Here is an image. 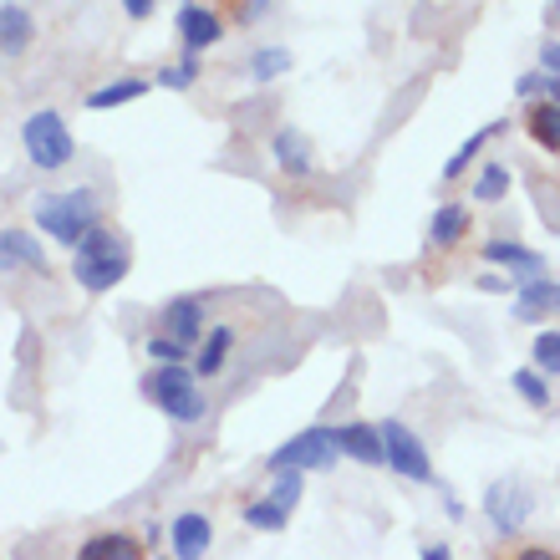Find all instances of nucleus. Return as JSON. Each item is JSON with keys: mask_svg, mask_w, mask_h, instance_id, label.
Masks as SVG:
<instances>
[{"mask_svg": "<svg viewBox=\"0 0 560 560\" xmlns=\"http://www.w3.org/2000/svg\"><path fill=\"white\" fill-rule=\"evenodd\" d=\"M128 270H133V240L122 235L118 224L103 220L97 230H88V235L77 240V250H72V280L88 295L118 291L122 280H128Z\"/></svg>", "mask_w": 560, "mask_h": 560, "instance_id": "nucleus-1", "label": "nucleus"}, {"mask_svg": "<svg viewBox=\"0 0 560 560\" xmlns=\"http://www.w3.org/2000/svg\"><path fill=\"white\" fill-rule=\"evenodd\" d=\"M31 224L36 235L57 240L67 250H77V240L103 224V194L97 184H77V189H51L31 199Z\"/></svg>", "mask_w": 560, "mask_h": 560, "instance_id": "nucleus-2", "label": "nucleus"}, {"mask_svg": "<svg viewBox=\"0 0 560 560\" xmlns=\"http://www.w3.org/2000/svg\"><path fill=\"white\" fill-rule=\"evenodd\" d=\"M143 398L159 408L163 418L174 428H199L209 418V398H205V383L194 377L189 362H168V368H148L143 372Z\"/></svg>", "mask_w": 560, "mask_h": 560, "instance_id": "nucleus-3", "label": "nucleus"}, {"mask_svg": "<svg viewBox=\"0 0 560 560\" xmlns=\"http://www.w3.org/2000/svg\"><path fill=\"white\" fill-rule=\"evenodd\" d=\"M21 148H26V159L36 174H61V168L77 159V138L57 107H36V113L21 122Z\"/></svg>", "mask_w": 560, "mask_h": 560, "instance_id": "nucleus-4", "label": "nucleus"}, {"mask_svg": "<svg viewBox=\"0 0 560 560\" xmlns=\"http://www.w3.org/2000/svg\"><path fill=\"white\" fill-rule=\"evenodd\" d=\"M341 464V448H337V428H301V433H291V439L280 443V448H270L266 454V474L276 469H295V474H331Z\"/></svg>", "mask_w": 560, "mask_h": 560, "instance_id": "nucleus-5", "label": "nucleus"}, {"mask_svg": "<svg viewBox=\"0 0 560 560\" xmlns=\"http://www.w3.org/2000/svg\"><path fill=\"white\" fill-rule=\"evenodd\" d=\"M377 428H383L387 469L398 474L402 485H433V479H439V474H433V454H428V443L418 439L402 418H383Z\"/></svg>", "mask_w": 560, "mask_h": 560, "instance_id": "nucleus-6", "label": "nucleus"}, {"mask_svg": "<svg viewBox=\"0 0 560 560\" xmlns=\"http://www.w3.org/2000/svg\"><path fill=\"white\" fill-rule=\"evenodd\" d=\"M270 163H276L280 178H291V184H306L316 174V138L306 128H295V122H280L276 133H270Z\"/></svg>", "mask_w": 560, "mask_h": 560, "instance_id": "nucleus-7", "label": "nucleus"}, {"mask_svg": "<svg viewBox=\"0 0 560 560\" xmlns=\"http://www.w3.org/2000/svg\"><path fill=\"white\" fill-rule=\"evenodd\" d=\"M535 510V494L530 485H520V479H494V485L485 489V515L489 525H494V535H515L525 520H530Z\"/></svg>", "mask_w": 560, "mask_h": 560, "instance_id": "nucleus-8", "label": "nucleus"}, {"mask_svg": "<svg viewBox=\"0 0 560 560\" xmlns=\"http://www.w3.org/2000/svg\"><path fill=\"white\" fill-rule=\"evenodd\" d=\"M174 31H178V46L184 51H214V46L224 42V31H230V21H224L214 5H199V0H184L174 15Z\"/></svg>", "mask_w": 560, "mask_h": 560, "instance_id": "nucleus-9", "label": "nucleus"}, {"mask_svg": "<svg viewBox=\"0 0 560 560\" xmlns=\"http://www.w3.org/2000/svg\"><path fill=\"white\" fill-rule=\"evenodd\" d=\"M159 331H168L174 341H184V347H199L209 331V301L205 295H174V301H163L159 306Z\"/></svg>", "mask_w": 560, "mask_h": 560, "instance_id": "nucleus-10", "label": "nucleus"}, {"mask_svg": "<svg viewBox=\"0 0 560 560\" xmlns=\"http://www.w3.org/2000/svg\"><path fill=\"white\" fill-rule=\"evenodd\" d=\"M428 250L433 255H454L464 240H474V209L469 205H458V199H443L433 214H428Z\"/></svg>", "mask_w": 560, "mask_h": 560, "instance_id": "nucleus-11", "label": "nucleus"}, {"mask_svg": "<svg viewBox=\"0 0 560 560\" xmlns=\"http://www.w3.org/2000/svg\"><path fill=\"white\" fill-rule=\"evenodd\" d=\"M510 316H515L520 326H535V322H556L560 316V280L550 276H530L515 285V306H510Z\"/></svg>", "mask_w": 560, "mask_h": 560, "instance_id": "nucleus-12", "label": "nucleus"}, {"mask_svg": "<svg viewBox=\"0 0 560 560\" xmlns=\"http://www.w3.org/2000/svg\"><path fill=\"white\" fill-rule=\"evenodd\" d=\"M485 266L489 270H515V285L520 280H530V276H546V255L540 250H530L525 240H510V235H494V240H485Z\"/></svg>", "mask_w": 560, "mask_h": 560, "instance_id": "nucleus-13", "label": "nucleus"}, {"mask_svg": "<svg viewBox=\"0 0 560 560\" xmlns=\"http://www.w3.org/2000/svg\"><path fill=\"white\" fill-rule=\"evenodd\" d=\"M168 546H174V560H205L214 550V520L205 510L174 515L168 520Z\"/></svg>", "mask_w": 560, "mask_h": 560, "instance_id": "nucleus-14", "label": "nucleus"}, {"mask_svg": "<svg viewBox=\"0 0 560 560\" xmlns=\"http://www.w3.org/2000/svg\"><path fill=\"white\" fill-rule=\"evenodd\" d=\"M337 448H341V458H352V464H362V469H387V454H383V428L368 423V418L337 423Z\"/></svg>", "mask_w": 560, "mask_h": 560, "instance_id": "nucleus-15", "label": "nucleus"}, {"mask_svg": "<svg viewBox=\"0 0 560 560\" xmlns=\"http://www.w3.org/2000/svg\"><path fill=\"white\" fill-rule=\"evenodd\" d=\"M230 352H235V326L230 322H209V331H205V341L194 347V377L199 383H209V377H220L224 368H230Z\"/></svg>", "mask_w": 560, "mask_h": 560, "instance_id": "nucleus-16", "label": "nucleus"}, {"mask_svg": "<svg viewBox=\"0 0 560 560\" xmlns=\"http://www.w3.org/2000/svg\"><path fill=\"white\" fill-rule=\"evenodd\" d=\"M31 46H36V15L21 0H5L0 5V61H21Z\"/></svg>", "mask_w": 560, "mask_h": 560, "instance_id": "nucleus-17", "label": "nucleus"}, {"mask_svg": "<svg viewBox=\"0 0 560 560\" xmlns=\"http://www.w3.org/2000/svg\"><path fill=\"white\" fill-rule=\"evenodd\" d=\"M0 260L5 270H31V276H51V260H46V245L31 230H0Z\"/></svg>", "mask_w": 560, "mask_h": 560, "instance_id": "nucleus-18", "label": "nucleus"}, {"mask_svg": "<svg viewBox=\"0 0 560 560\" xmlns=\"http://www.w3.org/2000/svg\"><path fill=\"white\" fill-rule=\"evenodd\" d=\"M77 560H148V546L133 530H97L77 546Z\"/></svg>", "mask_w": 560, "mask_h": 560, "instance_id": "nucleus-19", "label": "nucleus"}, {"mask_svg": "<svg viewBox=\"0 0 560 560\" xmlns=\"http://www.w3.org/2000/svg\"><path fill=\"white\" fill-rule=\"evenodd\" d=\"M525 138H530L535 148H546V153H560V103H550V97H535V103H525Z\"/></svg>", "mask_w": 560, "mask_h": 560, "instance_id": "nucleus-20", "label": "nucleus"}, {"mask_svg": "<svg viewBox=\"0 0 560 560\" xmlns=\"http://www.w3.org/2000/svg\"><path fill=\"white\" fill-rule=\"evenodd\" d=\"M148 92H153V77H113V82L88 92V107L92 113H113V107H128L138 97H148Z\"/></svg>", "mask_w": 560, "mask_h": 560, "instance_id": "nucleus-21", "label": "nucleus"}, {"mask_svg": "<svg viewBox=\"0 0 560 560\" xmlns=\"http://www.w3.org/2000/svg\"><path fill=\"white\" fill-rule=\"evenodd\" d=\"M504 128H510V122L500 118V122H489V128H479V133H469V138H464V143L454 148V159L443 163V184H454V178H464V174H469L474 163H479V153H485V148H489V138H500Z\"/></svg>", "mask_w": 560, "mask_h": 560, "instance_id": "nucleus-22", "label": "nucleus"}, {"mask_svg": "<svg viewBox=\"0 0 560 560\" xmlns=\"http://www.w3.org/2000/svg\"><path fill=\"white\" fill-rule=\"evenodd\" d=\"M510 184H515L510 168H504L500 159H485V168H479L469 184V199L474 205H504V199H510Z\"/></svg>", "mask_w": 560, "mask_h": 560, "instance_id": "nucleus-23", "label": "nucleus"}, {"mask_svg": "<svg viewBox=\"0 0 560 560\" xmlns=\"http://www.w3.org/2000/svg\"><path fill=\"white\" fill-rule=\"evenodd\" d=\"M295 67V57H291V46H280V42H270V46H260L250 57V82L255 88H270V82H280V77Z\"/></svg>", "mask_w": 560, "mask_h": 560, "instance_id": "nucleus-24", "label": "nucleus"}, {"mask_svg": "<svg viewBox=\"0 0 560 560\" xmlns=\"http://www.w3.org/2000/svg\"><path fill=\"white\" fill-rule=\"evenodd\" d=\"M510 387H515V398L525 402V408H535V413H546L550 408V377L535 368H515L510 372Z\"/></svg>", "mask_w": 560, "mask_h": 560, "instance_id": "nucleus-25", "label": "nucleus"}, {"mask_svg": "<svg viewBox=\"0 0 560 560\" xmlns=\"http://www.w3.org/2000/svg\"><path fill=\"white\" fill-rule=\"evenodd\" d=\"M199 77H205V57H199V51H184L178 61L159 67V77H153V82H159V88H168V92H189Z\"/></svg>", "mask_w": 560, "mask_h": 560, "instance_id": "nucleus-26", "label": "nucleus"}, {"mask_svg": "<svg viewBox=\"0 0 560 560\" xmlns=\"http://www.w3.org/2000/svg\"><path fill=\"white\" fill-rule=\"evenodd\" d=\"M285 520H291V510H280L276 500H250L245 510H240V525H250V530H260V535H276V530H285Z\"/></svg>", "mask_w": 560, "mask_h": 560, "instance_id": "nucleus-27", "label": "nucleus"}, {"mask_svg": "<svg viewBox=\"0 0 560 560\" xmlns=\"http://www.w3.org/2000/svg\"><path fill=\"white\" fill-rule=\"evenodd\" d=\"M143 357L153 362V368H168V362H194V347H184V341H174L168 331H148L143 337Z\"/></svg>", "mask_w": 560, "mask_h": 560, "instance_id": "nucleus-28", "label": "nucleus"}, {"mask_svg": "<svg viewBox=\"0 0 560 560\" xmlns=\"http://www.w3.org/2000/svg\"><path fill=\"white\" fill-rule=\"evenodd\" d=\"M530 368L546 372V377H560V326L535 331V341H530Z\"/></svg>", "mask_w": 560, "mask_h": 560, "instance_id": "nucleus-29", "label": "nucleus"}, {"mask_svg": "<svg viewBox=\"0 0 560 560\" xmlns=\"http://www.w3.org/2000/svg\"><path fill=\"white\" fill-rule=\"evenodd\" d=\"M301 494H306V474H295V469H276V474H270L266 500H276L280 510H295V504H301Z\"/></svg>", "mask_w": 560, "mask_h": 560, "instance_id": "nucleus-30", "label": "nucleus"}, {"mask_svg": "<svg viewBox=\"0 0 560 560\" xmlns=\"http://www.w3.org/2000/svg\"><path fill=\"white\" fill-rule=\"evenodd\" d=\"M276 11V0H224V21H230V26H240V31H250V26H260V21H266V15Z\"/></svg>", "mask_w": 560, "mask_h": 560, "instance_id": "nucleus-31", "label": "nucleus"}, {"mask_svg": "<svg viewBox=\"0 0 560 560\" xmlns=\"http://www.w3.org/2000/svg\"><path fill=\"white\" fill-rule=\"evenodd\" d=\"M540 88H546V72L535 67V72H525V77H515V97H525V103H535L540 97Z\"/></svg>", "mask_w": 560, "mask_h": 560, "instance_id": "nucleus-32", "label": "nucleus"}, {"mask_svg": "<svg viewBox=\"0 0 560 560\" xmlns=\"http://www.w3.org/2000/svg\"><path fill=\"white\" fill-rule=\"evenodd\" d=\"M479 291H489V295H515V280L500 276V270H485V276H479Z\"/></svg>", "mask_w": 560, "mask_h": 560, "instance_id": "nucleus-33", "label": "nucleus"}, {"mask_svg": "<svg viewBox=\"0 0 560 560\" xmlns=\"http://www.w3.org/2000/svg\"><path fill=\"white\" fill-rule=\"evenodd\" d=\"M540 72L560 77V42H556V36H546V42H540Z\"/></svg>", "mask_w": 560, "mask_h": 560, "instance_id": "nucleus-34", "label": "nucleus"}, {"mask_svg": "<svg viewBox=\"0 0 560 560\" xmlns=\"http://www.w3.org/2000/svg\"><path fill=\"white\" fill-rule=\"evenodd\" d=\"M153 11H159V0H122V15H128V21H138V26H143V21H153Z\"/></svg>", "mask_w": 560, "mask_h": 560, "instance_id": "nucleus-35", "label": "nucleus"}, {"mask_svg": "<svg viewBox=\"0 0 560 560\" xmlns=\"http://www.w3.org/2000/svg\"><path fill=\"white\" fill-rule=\"evenodd\" d=\"M515 560H560V550H550V546H520Z\"/></svg>", "mask_w": 560, "mask_h": 560, "instance_id": "nucleus-36", "label": "nucleus"}, {"mask_svg": "<svg viewBox=\"0 0 560 560\" xmlns=\"http://www.w3.org/2000/svg\"><path fill=\"white\" fill-rule=\"evenodd\" d=\"M418 560H454V550H448V546H439V540H433V546H423V550H418Z\"/></svg>", "mask_w": 560, "mask_h": 560, "instance_id": "nucleus-37", "label": "nucleus"}, {"mask_svg": "<svg viewBox=\"0 0 560 560\" xmlns=\"http://www.w3.org/2000/svg\"><path fill=\"white\" fill-rule=\"evenodd\" d=\"M540 97H550V103H560V77L546 72V88H540Z\"/></svg>", "mask_w": 560, "mask_h": 560, "instance_id": "nucleus-38", "label": "nucleus"}, {"mask_svg": "<svg viewBox=\"0 0 560 560\" xmlns=\"http://www.w3.org/2000/svg\"><path fill=\"white\" fill-rule=\"evenodd\" d=\"M443 510H448V520H464V500H454V494H443Z\"/></svg>", "mask_w": 560, "mask_h": 560, "instance_id": "nucleus-39", "label": "nucleus"}, {"mask_svg": "<svg viewBox=\"0 0 560 560\" xmlns=\"http://www.w3.org/2000/svg\"><path fill=\"white\" fill-rule=\"evenodd\" d=\"M550 21H560V0H550Z\"/></svg>", "mask_w": 560, "mask_h": 560, "instance_id": "nucleus-40", "label": "nucleus"}, {"mask_svg": "<svg viewBox=\"0 0 560 560\" xmlns=\"http://www.w3.org/2000/svg\"><path fill=\"white\" fill-rule=\"evenodd\" d=\"M0 276H5V260H0Z\"/></svg>", "mask_w": 560, "mask_h": 560, "instance_id": "nucleus-41", "label": "nucleus"}]
</instances>
